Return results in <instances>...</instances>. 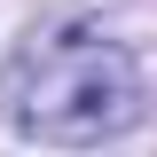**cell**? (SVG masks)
Masks as SVG:
<instances>
[{
    "label": "cell",
    "mask_w": 157,
    "mask_h": 157,
    "mask_svg": "<svg viewBox=\"0 0 157 157\" xmlns=\"http://www.w3.org/2000/svg\"><path fill=\"white\" fill-rule=\"evenodd\" d=\"M141 110V71L102 24H47L8 63V118L55 149H94Z\"/></svg>",
    "instance_id": "6da1fadb"
}]
</instances>
